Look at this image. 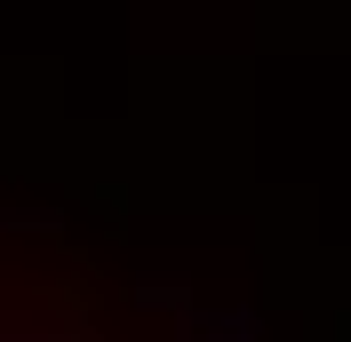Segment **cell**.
Returning a JSON list of instances; mask_svg holds the SVG:
<instances>
[{
	"instance_id": "6da1fadb",
	"label": "cell",
	"mask_w": 351,
	"mask_h": 342,
	"mask_svg": "<svg viewBox=\"0 0 351 342\" xmlns=\"http://www.w3.org/2000/svg\"><path fill=\"white\" fill-rule=\"evenodd\" d=\"M80 342H112V334H104V326H88V334H80Z\"/></svg>"
}]
</instances>
